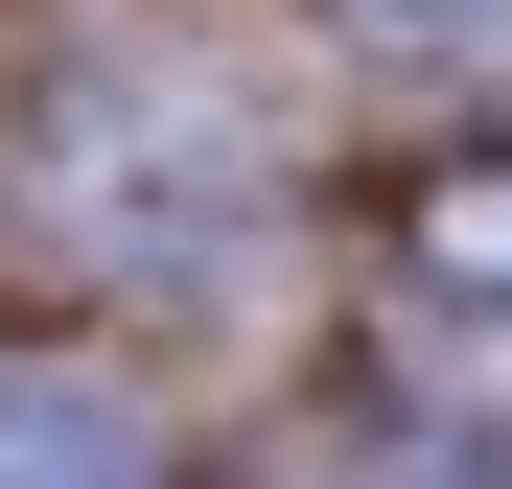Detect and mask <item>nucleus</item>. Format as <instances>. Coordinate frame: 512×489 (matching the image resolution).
<instances>
[{
    "label": "nucleus",
    "instance_id": "3",
    "mask_svg": "<svg viewBox=\"0 0 512 489\" xmlns=\"http://www.w3.org/2000/svg\"><path fill=\"white\" fill-rule=\"evenodd\" d=\"M419 280L466 326H512V163H443V187H419Z\"/></svg>",
    "mask_w": 512,
    "mask_h": 489
},
{
    "label": "nucleus",
    "instance_id": "1",
    "mask_svg": "<svg viewBox=\"0 0 512 489\" xmlns=\"http://www.w3.org/2000/svg\"><path fill=\"white\" fill-rule=\"evenodd\" d=\"M24 187L70 257H140V280H210L233 257V210H256V140L210 70H70V94L24 117Z\"/></svg>",
    "mask_w": 512,
    "mask_h": 489
},
{
    "label": "nucleus",
    "instance_id": "5",
    "mask_svg": "<svg viewBox=\"0 0 512 489\" xmlns=\"http://www.w3.org/2000/svg\"><path fill=\"white\" fill-rule=\"evenodd\" d=\"M396 24H489V0H396Z\"/></svg>",
    "mask_w": 512,
    "mask_h": 489
},
{
    "label": "nucleus",
    "instance_id": "2",
    "mask_svg": "<svg viewBox=\"0 0 512 489\" xmlns=\"http://www.w3.org/2000/svg\"><path fill=\"white\" fill-rule=\"evenodd\" d=\"M0 489H163V443H140V396L0 373Z\"/></svg>",
    "mask_w": 512,
    "mask_h": 489
},
{
    "label": "nucleus",
    "instance_id": "4",
    "mask_svg": "<svg viewBox=\"0 0 512 489\" xmlns=\"http://www.w3.org/2000/svg\"><path fill=\"white\" fill-rule=\"evenodd\" d=\"M443 420H466V443H512V326H466V350H443Z\"/></svg>",
    "mask_w": 512,
    "mask_h": 489
}]
</instances>
